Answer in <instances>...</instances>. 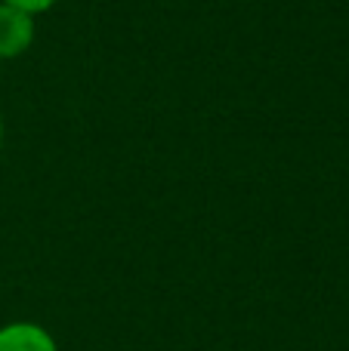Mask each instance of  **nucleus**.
Masks as SVG:
<instances>
[{"mask_svg": "<svg viewBox=\"0 0 349 351\" xmlns=\"http://www.w3.org/2000/svg\"><path fill=\"white\" fill-rule=\"evenodd\" d=\"M0 3H10V6H19V10L31 12V16H41V12L53 10L56 0H0Z\"/></svg>", "mask_w": 349, "mask_h": 351, "instance_id": "3", "label": "nucleus"}, {"mask_svg": "<svg viewBox=\"0 0 349 351\" xmlns=\"http://www.w3.org/2000/svg\"><path fill=\"white\" fill-rule=\"evenodd\" d=\"M0 351H59L53 333L41 324L12 321L0 327Z\"/></svg>", "mask_w": 349, "mask_h": 351, "instance_id": "2", "label": "nucleus"}, {"mask_svg": "<svg viewBox=\"0 0 349 351\" xmlns=\"http://www.w3.org/2000/svg\"><path fill=\"white\" fill-rule=\"evenodd\" d=\"M0 148H3V123H0Z\"/></svg>", "mask_w": 349, "mask_h": 351, "instance_id": "4", "label": "nucleus"}, {"mask_svg": "<svg viewBox=\"0 0 349 351\" xmlns=\"http://www.w3.org/2000/svg\"><path fill=\"white\" fill-rule=\"evenodd\" d=\"M34 43V16L19 6L0 3V62L19 59Z\"/></svg>", "mask_w": 349, "mask_h": 351, "instance_id": "1", "label": "nucleus"}]
</instances>
